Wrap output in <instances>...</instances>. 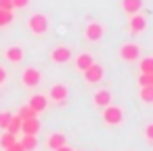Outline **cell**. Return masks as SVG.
I'll return each mask as SVG.
<instances>
[{"mask_svg": "<svg viewBox=\"0 0 153 151\" xmlns=\"http://www.w3.org/2000/svg\"><path fill=\"white\" fill-rule=\"evenodd\" d=\"M17 118H19L21 122H25V120H32V118H38V115L34 113V109H32L30 105H25V107H21V109H19Z\"/></svg>", "mask_w": 153, "mask_h": 151, "instance_id": "obj_20", "label": "cell"}, {"mask_svg": "<svg viewBox=\"0 0 153 151\" xmlns=\"http://www.w3.org/2000/svg\"><path fill=\"white\" fill-rule=\"evenodd\" d=\"M140 101H143L145 105H151V103H153V86L140 88Z\"/></svg>", "mask_w": 153, "mask_h": 151, "instance_id": "obj_19", "label": "cell"}, {"mask_svg": "<svg viewBox=\"0 0 153 151\" xmlns=\"http://www.w3.org/2000/svg\"><path fill=\"white\" fill-rule=\"evenodd\" d=\"M111 101H113V94H111L107 88H99V90L92 94V105H94V107H99V109L109 107V105H111Z\"/></svg>", "mask_w": 153, "mask_h": 151, "instance_id": "obj_9", "label": "cell"}, {"mask_svg": "<svg viewBox=\"0 0 153 151\" xmlns=\"http://www.w3.org/2000/svg\"><path fill=\"white\" fill-rule=\"evenodd\" d=\"M140 46L136 44V42H124L120 48H117V55H120V59L122 61H126V63H134L138 57H140Z\"/></svg>", "mask_w": 153, "mask_h": 151, "instance_id": "obj_2", "label": "cell"}, {"mask_svg": "<svg viewBox=\"0 0 153 151\" xmlns=\"http://www.w3.org/2000/svg\"><path fill=\"white\" fill-rule=\"evenodd\" d=\"M122 9L126 15H136L143 9V0H122Z\"/></svg>", "mask_w": 153, "mask_h": 151, "instance_id": "obj_16", "label": "cell"}, {"mask_svg": "<svg viewBox=\"0 0 153 151\" xmlns=\"http://www.w3.org/2000/svg\"><path fill=\"white\" fill-rule=\"evenodd\" d=\"M71 57H74L71 48H69V46H63V44L55 46V48L48 53V59H51L53 63H59V65H63V63H69V59H71Z\"/></svg>", "mask_w": 153, "mask_h": 151, "instance_id": "obj_5", "label": "cell"}, {"mask_svg": "<svg viewBox=\"0 0 153 151\" xmlns=\"http://www.w3.org/2000/svg\"><path fill=\"white\" fill-rule=\"evenodd\" d=\"M128 30H130V34H143L145 30H147V17L143 15V13H136V15H130V19H128Z\"/></svg>", "mask_w": 153, "mask_h": 151, "instance_id": "obj_8", "label": "cell"}, {"mask_svg": "<svg viewBox=\"0 0 153 151\" xmlns=\"http://www.w3.org/2000/svg\"><path fill=\"white\" fill-rule=\"evenodd\" d=\"M13 13L11 11H2V9H0V28H7V25H11L13 23Z\"/></svg>", "mask_w": 153, "mask_h": 151, "instance_id": "obj_22", "label": "cell"}, {"mask_svg": "<svg viewBox=\"0 0 153 151\" xmlns=\"http://www.w3.org/2000/svg\"><path fill=\"white\" fill-rule=\"evenodd\" d=\"M103 36H105V28L99 21H90L84 28V38L88 42H99V40H103Z\"/></svg>", "mask_w": 153, "mask_h": 151, "instance_id": "obj_6", "label": "cell"}, {"mask_svg": "<svg viewBox=\"0 0 153 151\" xmlns=\"http://www.w3.org/2000/svg\"><path fill=\"white\" fill-rule=\"evenodd\" d=\"M19 143H21V147H23L25 151H34V149L38 147V136H34V134H23Z\"/></svg>", "mask_w": 153, "mask_h": 151, "instance_id": "obj_17", "label": "cell"}, {"mask_svg": "<svg viewBox=\"0 0 153 151\" xmlns=\"http://www.w3.org/2000/svg\"><path fill=\"white\" fill-rule=\"evenodd\" d=\"M92 63H94V59H92L90 53H80V55L76 57V69H78L80 74H82L84 69H88Z\"/></svg>", "mask_w": 153, "mask_h": 151, "instance_id": "obj_15", "label": "cell"}, {"mask_svg": "<svg viewBox=\"0 0 153 151\" xmlns=\"http://www.w3.org/2000/svg\"><path fill=\"white\" fill-rule=\"evenodd\" d=\"M145 138H147V143H153V124L145 126Z\"/></svg>", "mask_w": 153, "mask_h": 151, "instance_id": "obj_27", "label": "cell"}, {"mask_svg": "<svg viewBox=\"0 0 153 151\" xmlns=\"http://www.w3.org/2000/svg\"><path fill=\"white\" fill-rule=\"evenodd\" d=\"M40 82H42V71L38 69V67H25L23 69V74H21V84L25 86V88H38L40 86Z\"/></svg>", "mask_w": 153, "mask_h": 151, "instance_id": "obj_3", "label": "cell"}, {"mask_svg": "<svg viewBox=\"0 0 153 151\" xmlns=\"http://www.w3.org/2000/svg\"><path fill=\"white\" fill-rule=\"evenodd\" d=\"M23 57H25V53H23L21 46H9V48L4 51V59H7L9 63H21Z\"/></svg>", "mask_w": 153, "mask_h": 151, "instance_id": "obj_12", "label": "cell"}, {"mask_svg": "<svg viewBox=\"0 0 153 151\" xmlns=\"http://www.w3.org/2000/svg\"><path fill=\"white\" fill-rule=\"evenodd\" d=\"M27 28H30L32 34L44 36V34L48 32V17H46L44 13H34V15H30V19H27Z\"/></svg>", "mask_w": 153, "mask_h": 151, "instance_id": "obj_1", "label": "cell"}, {"mask_svg": "<svg viewBox=\"0 0 153 151\" xmlns=\"http://www.w3.org/2000/svg\"><path fill=\"white\" fill-rule=\"evenodd\" d=\"M67 94H69V90L65 84H53L48 90V99H53V103H59V105H63L67 101Z\"/></svg>", "mask_w": 153, "mask_h": 151, "instance_id": "obj_10", "label": "cell"}, {"mask_svg": "<svg viewBox=\"0 0 153 151\" xmlns=\"http://www.w3.org/2000/svg\"><path fill=\"white\" fill-rule=\"evenodd\" d=\"M30 2H32V0H13V9H27L30 7Z\"/></svg>", "mask_w": 153, "mask_h": 151, "instance_id": "obj_26", "label": "cell"}, {"mask_svg": "<svg viewBox=\"0 0 153 151\" xmlns=\"http://www.w3.org/2000/svg\"><path fill=\"white\" fill-rule=\"evenodd\" d=\"M40 128H42V124H40L38 118H32V120L21 122V132H23V134H34V136H38Z\"/></svg>", "mask_w": 153, "mask_h": 151, "instance_id": "obj_13", "label": "cell"}, {"mask_svg": "<svg viewBox=\"0 0 153 151\" xmlns=\"http://www.w3.org/2000/svg\"><path fill=\"white\" fill-rule=\"evenodd\" d=\"M138 86H140V88L153 86V74H140V76H138Z\"/></svg>", "mask_w": 153, "mask_h": 151, "instance_id": "obj_24", "label": "cell"}, {"mask_svg": "<svg viewBox=\"0 0 153 151\" xmlns=\"http://www.w3.org/2000/svg\"><path fill=\"white\" fill-rule=\"evenodd\" d=\"M7 132H11V134H15V136L21 132V120H19L17 115L11 118V122H9V126H7Z\"/></svg>", "mask_w": 153, "mask_h": 151, "instance_id": "obj_18", "label": "cell"}, {"mask_svg": "<svg viewBox=\"0 0 153 151\" xmlns=\"http://www.w3.org/2000/svg\"><path fill=\"white\" fill-rule=\"evenodd\" d=\"M0 9H2V11H11V13H13V0H0Z\"/></svg>", "mask_w": 153, "mask_h": 151, "instance_id": "obj_28", "label": "cell"}, {"mask_svg": "<svg viewBox=\"0 0 153 151\" xmlns=\"http://www.w3.org/2000/svg\"><path fill=\"white\" fill-rule=\"evenodd\" d=\"M55 151H76V149H71L69 145H63V147H59V149H55Z\"/></svg>", "mask_w": 153, "mask_h": 151, "instance_id": "obj_31", "label": "cell"}, {"mask_svg": "<svg viewBox=\"0 0 153 151\" xmlns=\"http://www.w3.org/2000/svg\"><path fill=\"white\" fill-rule=\"evenodd\" d=\"M63 145H67V138H65V134L63 132H53L48 138H46V147L48 149H59V147H63Z\"/></svg>", "mask_w": 153, "mask_h": 151, "instance_id": "obj_14", "label": "cell"}, {"mask_svg": "<svg viewBox=\"0 0 153 151\" xmlns=\"http://www.w3.org/2000/svg\"><path fill=\"white\" fill-rule=\"evenodd\" d=\"M101 111H103V122L107 126H120L124 122V109L117 107V105H109V107H105Z\"/></svg>", "mask_w": 153, "mask_h": 151, "instance_id": "obj_4", "label": "cell"}, {"mask_svg": "<svg viewBox=\"0 0 153 151\" xmlns=\"http://www.w3.org/2000/svg\"><path fill=\"white\" fill-rule=\"evenodd\" d=\"M27 105H30V107L34 109V113L38 115V113H42V111L48 107V97H46V94H34Z\"/></svg>", "mask_w": 153, "mask_h": 151, "instance_id": "obj_11", "label": "cell"}, {"mask_svg": "<svg viewBox=\"0 0 153 151\" xmlns=\"http://www.w3.org/2000/svg\"><path fill=\"white\" fill-rule=\"evenodd\" d=\"M140 74H153V59L151 57L140 61Z\"/></svg>", "mask_w": 153, "mask_h": 151, "instance_id": "obj_23", "label": "cell"}, {"mask_svg": "<svg viewBox=\"0 0 153 151\" xmlns=\"http://www.w3.org/2000/svg\"><path fill=\"white\" fill-rule=\"evenodd\" d=\"M4 151H25V149H23V147H21V143H19V141H17V143H13V145H11V147H7V149H4Z\"/></svg>", "mask_w": 153, "mask_h": 151, "instance_id": "obj_29", "label": "cell"}, {"mask_svg": "<svg viewBox=\"0 0 153 151\" xmlns=\"http://www.w3.org/2000/svg\"><path fill=\"white\" fill-rule=\"evenodd\" d=\"M82 76H84V80H86L88 84H99V82L103 80V76H105V69H103L101 63H92L88 69L82 71Z\"/></svg>", "mask_w": 153, "mask_h": 151, "instance_id": "obj_7", "label": "cell"}, {"mask_svg": "<svg viewBox=\"0 0 153 151\" xmlns=\"http://www.w3.org/2000/svg\"><path fill=\"white\" fill-rule=\"evenodd\" d=\"M11 118H13V113H11V111H0V130H7V126H9V122H11Z\"/></svg>", "mask_w": 153, "mask_h": 151, "instance_id": "obj_25", "label": "cell"}, {"mask_svg": "<svg viewBox=\"0 0 153 151\" xmlns=\"http://www.w3.org/2000/svg\"><path fill=\"white\" fill-rule=\"evenodd\" d=\"M7 78H9V76H7V69H4V67H0V86L7 82Z\"/></svg>", "mask_w": 153, "mask_h": 151, "instance_id": "obj_30", "label": "cell"}, {"mask_svg": "<svg viewBox=\"0 0 153 151\" xmlns=\"http://www.w3.org/2000/svg\"><path fill=\"white\" fill-rule=\"evenodd\" d=\"M13 143H17V136H15V134H11V132H4V134H0V147H2V149L11 147Z\"/></svg>", "mask_w": 153, "mask_h": 151, "instance_id": "obj_21", "label": "cell"}]
</instances>
